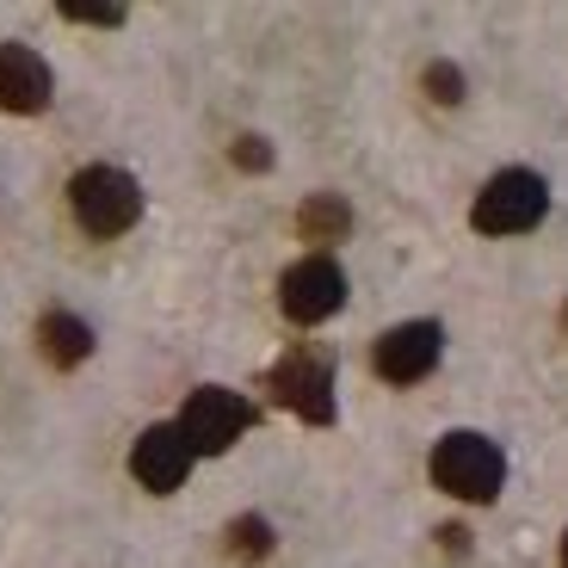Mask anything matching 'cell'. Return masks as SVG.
Wrapping results in <instances>:
<instances>
[{
	"mask_svg": "<svg viewBox=\"0 0 568 568\" xmlns=\"http://www.w3.org/2000/svg\"><path fill=\"white\" fill-rule=\"evenodd\" d=\"M433 483L445 488V495L457 500H495L500 483H507V457H500L495 439H483V433H445L439 445H433Z\"/></svg>",
	"mask_w": 568,
	"mask_h": 568,
	"instance_id": "1",
	"label": "cell"
},
{
	"mask_svg": "<svg viewBox=\"0 0 568 568\" xmlns=\"http://www.w3.org/2000/svg\"><path fill=\"white\" fill-rule=\"evenodd\" d=\"M69 204H74V223L87 229V235H124V229H136L142 216V185L130 180L124 168H81L69 180Z\"/></svg>",
	"mask_w": 568,
	"mask_h": 568,
	"instance_id": "2",
	"label": "cell"
},
{
	"mask_svg": "<svg viewBox=\"0 0 568 568\" xmlns=\"http://www.w3.org/2000/svg\"><path fill=\"white\" fill-rule=\"evenodd\" d=\"M544 211H550V185L531 168H507L476 192L469 223L483 229V235H526V229L544 223Z\"/></svg>",
	"mask_w": 568,
	"mask_h": 568,
	"instance_id": "3",
	"label": "cell"
},
{
	"mask_svg": "<svg viewBox=\"0 0 568 568\" xmlns=\"http://www.w3.org/2000/svg\"><path fill=\"white\" fill-rule=\"evenodd\" d=\"M266 389H272V402L291 408L297 420H310V426L334 420V358L315 353V346H291V353L266 371Z\"/></svg>",
	"mask_w": 568,
	"mask_h": 568,
	"instance_id": "4",
	"label": "cell"
},
{
	"mask_svg": "<svg viewBox=\"0 0 568 568\" xmlns=\"http://www.w3.org/2000/svg\"><path fill=\"white\" fill-rule=\"evenodd\" d=\"M254 420H260V408L247 396H235V389H223V384H204V389L185 396V408H180L173 426L185 433L192 457H216V452H229V445L242 439Z\"/></svg>",
	"mask_w": 568,
	"mask_h": 568,
	"instance_id": "5",
	"label": "cell"
},
{
	"mask_svg": "<svg viewBox=\"0 0 568 568\" xmlns=\"http://www.w3.org/2000/svg\"><path fill=\"white\" fill-rule=\"evenodd\" d=\"M346 303V272L334 266L327 254H310L278 278V310L291 315L297 327H315Z\"/></svg>",
	"mask_w": 568,
	"mask_h": 568,
	"instance_id": "6",
	"label": "cell"
},
{
	"mask_svg": "<svg viewBox=\"0 0 568 568\" xmlns=\"http://www.w3.org/2000/svg\"><path fill=\"white\" fill-rule=\"evenodd\" d=\"M439 353H445V327L439 322H402L371 346V365H377L384 384H420L426 371L439 365Z\"/></svg>",
	"mask_w": 568,
	"mask_h": 568,
	"instance_id": "7",
	"label": "cell"
},
{
	"mask_svg": "<svg viewBox=\"0 0 568 568\" xmlns=\"http://www.w3.org/2000/svg\"><path fill=\"white\" fill-rule=\"evenodd\" d=\"M192 469V445H185L180 426H149L136 445H130V476H136L149 495H173Z\"/></svg>",
	"mask_w": 568,
	"mask_h": 568,
	"instance_id": "8",
	"label": "cell"
},
{
	"mask_svg": "<svg viewBox=\"0 0 568 568\" xmlns=\"http://www.w3.org/2000/svg\"><path fill=\"white\" fill-rule=\"evenodd\" d=\"M50 93H57V74H50V62L38 57V50H26V43H0V112H43L50 105Z\"/></svg>",
	"mask_w": 568,
	"mask_h": 568,
	"instance_id": "9",
	"label": "cell"
},
{
	"mask_svg": "<svg viewBox=\"0 0 568 568\" xmlns=\"http://www.w3.org/2000/svg\"><path fill=\"white\" fill-rule=\"evenodd\" d=\"M38 346L57 371H74V365H87V353H93V327H87L81 315H69V310H50L38 322Z\"/></svg>",
	"mask_w": 568,
	"mask_h": 568,
	"instance_id": "10",
	"label": "cell"
},
{
	"mask_svg": "<svg viewBox=\"0 0 568 568\" xmlns=\"http://www.w3.org/2000/svg\"><path fill=\"white\" fill-rule=\"evenodd\" d=\"M297 229H303V242H346L353 211H346V199H334V192H315L297 211Z\"/></svg>",
	"mask_w": 568,
	"mask_h": 568,
	"instance_id": "11",
	"label": "cell"
},
{
	"mask_svg": "<svg viewBox=\"0 0 568 568\" xmlns=\"http://www.w3.org/2000/svg\"><path fill=\"white\" fill-rule=\"evenodd\" d=\"M229 556H235V562H266L272 556V526L254 519V513L235 519V526H229Z\"/></svg>",
	"mask_w": 568,
	"mask_h": 568,
	"instance_id": "12",
	"label": "cell"
},
{
	"mask_svg": "<svg viewBox=\"0 0 568 568\" xmlns=\"http://www.w3.org/2000/svg\"><path fill=\"white\" fill-rule=\"evenodd\" d=\"M426 100H433V105H457V100H464V74H457L452 62H433V69H426Z\"/></svg>",
	"mask_w": 568,
	"mask_h": 568,
	"instance_id": "13",
	"label": "cell"
},
{
	"mask_svg": "<svg viewBox=\"0 0 568 568\" xmlns=\"http://www.w3.org/2000/svg\"><path fill=\"white\" fill-rule=\"evenodd\" d=\"M229 155H235V168H242V173H266V168H272V149H266L260 136H242Z\"/></svg>",
	"mask_w": 568,
	"mask_h": 568,
	"instance_id": "14",
	"label": "cell"
},
{
	"mask_svg": "<svg viewBox=\"0 0 568 568\" xmlns=\"http://www.w3.org/2000/svg\"><path fill=\"white\" fill-rule=\"evenodd\" d=\"M62 19H74V26H124V7H62Z\"/></svg>",
	"mask_w": 568,
	"mask_h": 568,
	"instance_id": "15",
	"label": "cell"
},
{
	"mask_svg": "<svg viewBox=\"0 0 568 568\" xmlns=\"http://www.w3.org/2000/svg\"><path fill=\"white\" fill-rule=\"evenodd\" d=\"M439 538H445V550H452V556H464V550H469V531H464V526H445Z\"/></svg>",
	"mask_w": 568,
	"mask_h": 568,
	"instance_id": "16",
	"label": "cell"
},
{
	"mask_svg": "<svg viewBox=\"0 0 568 568\" xmlns=\"http://www.w3.org/2000/svg\"><path fill=\"white\" fill-rule=\"evenodd\" d=\"M562 568H568V531H562Z\"/></svg>",
	"mask_w": 568,
	"mask_h": 568,
	"instance_id": "17",
	"label": "cell"
},
{
	"mask_svg": "<svg viewBox=\"0 0 568 568\" xmlns=\"http://www.w3.org/2000/svg\"><path fill=\"white\" fill-rule=\"evenodd\" d=\"M562 334H568V303H562Z\"/></svg>",
	"mask_w": 568,
	"mask_h": 568,
	"instance_id": "18",
	"label": "cell"
}]
</instances>
